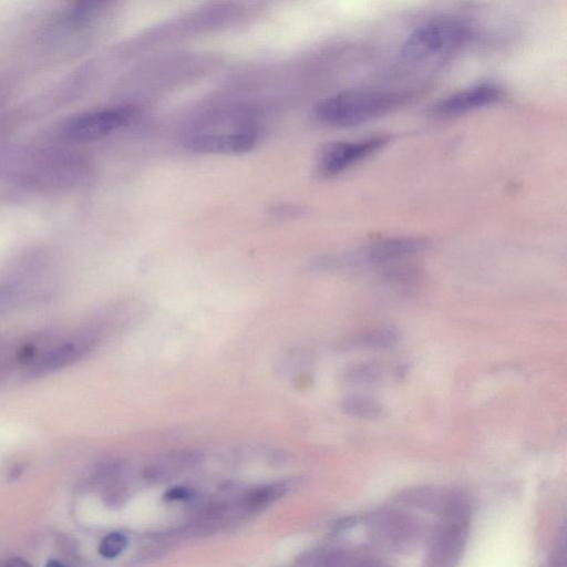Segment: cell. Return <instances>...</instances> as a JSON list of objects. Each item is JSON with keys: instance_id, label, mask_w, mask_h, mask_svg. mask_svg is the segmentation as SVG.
Returning <instances> with one entry per match:
<instances>
[{"instance_id": "obj_1", "label": "cell", "mask_w": 567, "mask_h": 567, "mask_svg": "<svg viewBox=\"0 0 567 567\" xmlns=\"http://www.w3.org/2000/svg\"><path fill=\"white\" fill-rule=\"evenodd\" d=\"M405 101L406 95L399 92L348 90L320 101L313 109V115L329 126L351 127L381 117Z\"/></svg>"}, {"instance_id": "obj_2", "label": "cell", "mask_w": 567, "mask_h": 567, "mask_svg": "<svg viewBox=\"0 0 567 567\" xmlns=\"http://www.w3.org/2000/svg\"><path fill=\"white\" fill-rule=\"evenodd\" d=\"M468 38L455 20H434L416 28L404 41L401 54L410 63H424L458 49Z\"/></svg>"}, {"instance_id": "obj_3", "label": "cell", "mask_w": 567, "mask_h": 567, "mask_svg": "<svg viewBox=\"0 0 567 567\" xmlns=\"http://www.w3.org/2000/svg\"><path fill=\"white\" fill-rule=\"evenodd\" d=\"M371 542L394 553H409L424 536V525L413 514L400 508H383L365 519Z\"/></svg>"}, {"instance_id": "obj_4", "label": "cell", "mask_w": 567, "mask_h": 567, "mask_svg": "<svg viewBox=\"0 0 567 567\" xmlns=\"http://www.w3.org/2000/svg\"><path fill=\"white\" fill-rule=\"evenodd\" d=\"M390 136L379 134L357 141H336L323 144L316 156L315 167L319 176L333 177L384 147Z\"/></svg>"}, {"instance_id": "obj_5", "label": "cell", "mask_w": 567, "mask_h": 567, "mask_svg": "<svg viewBox=\"0 0 567 567\" xmlns=\"http://www.w3.org/2000/svg\"><path fill=\"white\" fill-rule=\"evenodd\" d=\"M399 503L443 517L471 518L473 504L467 494L435 486H415L396 496Z\"/></svg>"}, {"instance_id": "obj_6", "label": "cell", "mask_w": 567, "mask_h": 567, "mask_svg": "<svg viewBox=\"0 0 567 567\" xmlns=\"http://www.w3.org/2000/svg\"><path fill=\"white\" fill-rule=\"evenodd\" d=\"M128 117V113L120 109L81 113L64 121L56 130V137L66 143L97 141L125 125Z\"/></svg>"}, {"instance_id": "obj_7", "label": "cell", "mask_w": 567, "mask_h": 567, "mask_svg": "<svg viewBox=\"0 0 567 567\" xmlns=\"http://www.w3.org/2000/svg\"><path fill=\"white\" fill-rule=\"evenodd\" d=\"M470 519L442 518L429 535L426 565L450 567L458 563L466 545Z\"/></svg>"}, {"instance_id": "obj_8", "label": "cell", "mask_w": 567, "mask_h": 567, "mask_svg": "<svg viewBox=\"0 0 567 567\" xmlns=\"http://www.w3.org/2000/svg\"><path fill=\"white\" fill-rule=\"evenodd\" d=\"M425 238L415 236H396L373 240L349 255L347 262L384 264L401 259L426 249Z\"/></svg>"}, {"instance_id": "obj_9", "label": "cell", "mask_w": 567, "mask_h": 567, "mask_svg": "<svg viewBox=\"0 0 567 567\" xmlns=\"http://www.w3.org/2000/svg\"><path fill=\"white\" fill-rule=\"evenodd\" d=\"M503 90L489 82L480 83L453 93L431 107L436 117H454L470 111L487 106L501 100Z\"/></svg>"}, {"instance_id": "obj_10", "label": "cell", "mask_w": 567, "mask_h": 567, "mask_svg": "<svg viewBox=\"0 0 567 567\" xmlns=\"http://www.w3.org/2000/svg\"><path fill=\"white\" fill-rule=\"evenodd\" d=\"M257 144L255 133L245 131L237 133L199 134L187 138L185 147L196 154L238 155L251 151Z\"/></svg>"}, {"instance_id": "obj_11", "label": "cell", "mask_w": 567, "mask_h": 567, "mask_svg": "<svg viewBox=\"0 0 567 567\" xmlns=\"http://www.w3.org/2000/svg\"><path fill=\"white\" fill-rule=\"evenodd\" d=\"M299 564L310 566H360L382 565L383 563L365 551L350 548H326L305 554Z\"/></svg>"}, {"instance_id": "obj_12", "label": "cell", "mask_w": 567, "mask_h": 567, "mask_svg": "<svg viewBox=\"0 0 567 567\" xmlns=\"http://www.w3.org/2000/svg\"><path fill=\"white\" fill-rule=\"evenodd\" d=\"M90 350L87 342H66L47 352L31 369L33 375H43L79 361Z\"/></svg>"}, {"instance_id": "obj_13", "label": "cell", "mask_w": 567, "mask_h": 567, "mask_svg": "<svg viewBox=\"0 0 567 567\" xmlns=\"http://www.w3.org/2000/svg\"><path fill=\"white\" fill-rule=\"evenodd\" d=\"M341 410L352 417L375 421L385 415V406L377 399L365 394H350L341 402Z\"/></svg>"}, {"instance_id": "obj_14", "label": "cell", "mask_w": 567, "mask_h": 567, "mask_svg": "<svg viewBox=\"0 0 567 567\" xmlns=\"http://www.w3.org/2000/svg\"><path fill=\"white\" fill-rule=\"evenodd\" d=\"M385 379L384 368L375 362H361L342 372L343 383L359 388H373L380 385Z\"/></svg>"}, {"instance_id": "obj_15", "label": "cell", "mask_w": 567, "mask_h": 567, "mask_svg": "<svg viewBox=\"0 0 567 567\" xmlns=\"http://www.w3.org/2000/svg\"><path fill=\"white\" fill-rule=\"evenodd\" d=\"M287 491V486L282 483L260 487L246 494L238 505L240 514L256 513L281 497Z\"/></svg>"}, {"instance_id": "obj_16", "label": "cell", "mask_w": 567, "mask_h": 567, "mask_svg": "<svg viewBox=\"0 0 567 567\" xmlns=\"http://www.w3.org/2000/svg\"><path fill=\"white\" fill-rule=\"evenodd\" d=\"M399 339V334L392 328H381L361 337L357 344L369 349L392 348Z\"/></svg>"}, {"instance_id": "obj_17", "label": "cell", "mask_w": 567, "mask_h": 567, "mask_svg": "<svg viewBox=\"0 0 567 567\" xmlns=\"http://www.w3.org/2000/svg\"><path fill=\"white\" fill-rule=\"evenodd\" d=\"M166 465L173 468L192 467L203 460L202 453L194 450H178L166 455ZM174 471V470H173Z\"/></svg>"}, {"instance_id": "obj_18", "label": "cell", "mask_w": 567, "mask_h": 567, "mask_svg": "<svg viewBox=\"0 0 567 567\" xmlns=\"http://www.w3.org/2000/svg\"><path fill=\"white\" fill-rule=\"evenodd\" d=\"M127 543L126 537L117 532L111 533L103 537L99 545V553L104 558H115L125 548Z\"/></svg>"}, {"instance_id": "obj_19", "label": "cell", "mask_w": 567, "mask_h": 567, "mask_svg": "<svg viewBox=\"0 0 567 567\" xmlns=\"http://www.w3.org/2000/svg\"><path fill=\"white\" fill-rule=\"evenodd\" d=\"M305 213L302 207L292 204H279L270 209V214L277 218H295L301 216Z\"/></svg>"}, {"instance_id": "obj_20", "label": "cell", "mask_w": 567, "mask_h": 567, "mask_svg": "<svg viewBox=\"0 0 567 567\" xmlns=\"http://www.w3.org/2000/svg\"><path fill=\"white\" fill-rule=\"evenodd\" d=\"M126 493L122 487H112L105 494V504L111 506L122 505L125 501Z\"/></svg>"}, {"instance_id": "obj_21", "label": "cell", "mask_w": 567, "mask_h": 567, "mask_svg": "<svg viewBox=\"0 0 567 567\" xmlns=\"http://www.w3.org/2000/svg\"><path fill=\"white\" fill-rule=\"evenodd\" d=\"M166 499L176 501V499H184L189 497V492L186 488L183 487H175L164 495Z\"/></svg>"}, {"instance_id": "obj_22", "label": "cell", "mask_w": 567, "mask_h": 567, "mask_svg": "<svg viewBox=\"0 0 567 567\" xmlns=\"http://www.w3.org/2000/svg\"><path fill=\"white\" fill-rule=\"evenodd\" d=\"M34 354H35V349L32 347V346H24L19 354H18V360L21 362V363H30L33 358H34Z\"/></svg>"}, {"instance_id": "obj_23", "label": "cell", "mask_w": 567, "mask_h": 567, "mask_svg": "<svg viewBox=\"0 0 567 567\" xmlns=\"http://www.w3.org/2000/svg\"><path fill=\"white\" fill-rule=\"evenodd\" d=\"M357 523L355 517H347L336 523L334 529L337 532H342L344 529H349L353 527Z\"/></svg>"}, {"instance_id": "obj_24", "label": "cell", "mask_w": 567, "mask_h": 567, "mask_svg": "<svg viewBox=\"0 0 567 567\" xmlns=\"http://www.w3.org/2000/svg\"><path fill=\"white\" fill-rule=\"evenodd\" d=\"M7 299L8 293L3 289H0V306L3 305Z\"/></svg>"}, {"instance_id": "obj_25", "label": "cell", "mask_w": 567, "mask_h": 567, "mask_svg": "<svg viewBox=\"0 0 567 567\" xmlns=\"http://www.w3.org/2000/svg\"><path fill=\"white\" fill-rule=\"evenodd\" d=\"M102 0H84V4L87 7V6H94L96 4L97 2H100Z\"/></svg>"}]
</instances>
